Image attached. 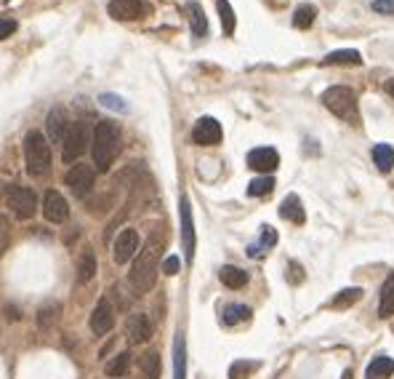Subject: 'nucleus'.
<instances>
[{
    "label": "nucleus",
    "mask_w": 394,
    "mask_h": 379,
    "mask_svg": "<svg viewBox=\"0 0 394 379\" xmlns=\"http://www.w3.org/2000/svg\"><path fill=\"white\" fill-rule=\"evenodd\" d=\"M125 334H128V342L131 345H144L152 337V321L147 318L144 312H136L128 318V326H125Z\"/></svg>",
    "instance_id": "obj_15"
},
{
    "label": "nucleus",
    "mask_w": 394,
    "mask_h": 379,
    "mask_svg": "<svg viewBox=\"0 0 394 379\" xmlns=\"http://www.w3.org/2000/svg\"><path fill=\"white\" fill-rule=\"evenodd\" d=\"M56 315H59V305H46V307H40V312H38V324L43 326V328H48V326H53Z\"/></svg>",
    "instance_id": "obj_34"
},
{
    "label": "nucleus",
    "mask_w": 394,
    "mask_h": 379,
    "mask_svg": "<svg viewBox=\"0 0 394 379\" xmlns=\"http://www.w3.org/2000/svg\"><path fill=\"white\" fill-rule=\"evenodd\" d=\"M25 161L32 176H43L51 168V147L43 131H29L25 136Z\"/></svg>",
    "instance_id": "obj_3"
},
{
    "label": "nucleus",
    "mask_w": 394,
    "mask_h": 379,
    "mask_svg": "<svg viewBox=\"0 0 394 379\" xmlns=\"http://www.w3.org/2000/svg\"><path fill=\"white\" fill-rule=\"evenodd\" d=\"M99 102H102V105H104V107H109V109H118V112H125V102H123V99H120L118 94H102L99 96Z\"/></svg>",
    "instance_id": "obj_35"
},
{
    "label": "nucleus",
    "mask_w": 394,
    "mask_h": 379,
    "mask_svg": "<svg viewBox=\"0 0 394 379\" xmlns=\"http://www.w3.org/2000/svg\"><path fill=\"white\" fill-rule=\"evenodd\" d=\"M379 315L381 318H392L394 315V272L386 275L381 286V302H379Z\"/></svg>",
    "instance_id": "obj_20"
},
{
    "label": "nucleus",
    "mask_w": 394,
    "mask_h": 379,
    "mask_svg": "<svg viewBox=\"0 0 394 379\" xmlns=\"http://www.w3.org/2000/svg\"><path fill=\"white\" fill-rule=\"evenodd\" d=\"M93 179H96V171H93L91 166H86V163H75V166H72V168L64 174V185L72 190L78 198H86L93 187Z\"/></svg>",
    "instance_id": "obj_7"
},
{
    "label": "nucleus",
    "mask_w": 394,
    "mask_h": 379,
    "mask_svg": "<svg viewBox=\"0 0 394 379\" xmlns=\"http://www.w3.org/2000/svg\"><path fill=\"white\" fill-rule=\"evenodd\" d=\"M341 379H355V377H352V368H346V371L341 374Z\"/></svg>",
    "instance_id": "obj_43"
},
{
    "label": "nucleus",
    "mask_w": 394,
    "mask_h": 379,
    "mask_svg": "<svg viewBox=\"0 0 394 379\" xmlns=\"http://www.w3.org/2000/svg\"><path fill=\"white\" fill-rule=\"evenodd\" d=\"M173 379H186V342L182 334L173 342Z\"/></svg>",
    "instance_id": "obj_21"
},
{
    "label": "nucleus",
    "mask_w": 394,
    "mask_h": 379,
    "mask_svg": "<svg viewBox=\"0 0 394 379\" xmlns=\"http://www.w3.org/2000/svg\"><path fill=\"white\" fill-rule=\"evenodd\" d=\"M179 217H182V248H184V257L186 262H192L195 257V219H192V204L189 198L182 195L179 201Z\"/></svg>",
    "instance_id": "obj_8"
},
{
    "label": "nucleus",
    "mask_w": 394,
    "mask_h": 379,
    "mask_svg": "<svg viewBox=\"0 0 394 379\" xmlns=\"http://www.w3.org/2000/svg\"><path fill=\"white\" fill-rule=\"evenodd\" d=\"M6 204H8V208H11L19 219H29L38 211V198H35V192L29 187H25V185H11V187H8V195H6Z\"/></svg>",
    "instance_id": "obj_6"
},
{
    "label": "nucleus",
    "mask_w": 394,
    "mask_h": 379,
    "mask_svg": "<svg viewBox=\"0 0 394 379\" xmlns=\"http://www.w3.org/2000/svg\"><path fill=\"white\" fill-rule=\"evenodd\" d=\"M216 6H219V14H222L224 35H232L235 32V11H232L229 0H216Z\"/></svg>",
    "instance_id": "obj_33"
},
{
    "label": "nucleus",
    "mask_w": 394,
    "mask_h": 379,
    "mask_svg": "<svg viewBox=\"0 0 394 379\" xmlns=\"http://www.w3.org/2000/svg\"><path fill=\"white\" fill-rule=\"evenodd\" d=\"M91 152H93V166L99 171H107L112 161L118 158L120 152V126L112 121L96 123L91 139Z\"/></svg>",
    "instance_id": "obj_1"
},
{
    "label": "nucleus",
    "mask_w": 394,
    "mask_h": 379,
    "mask_svg": "<svg viewBox=\"0 0 394 379\" xmlns=\"http://www.w3.org/2000/svg\"><path fill=\"white\" fill-rule=\"evenodd\" d=\"M219 278H222V284L226 288H243V286L248 284V272L235 267V265H224L222 272H219Z\"/></svg>",
    "instance_id": "obj_22"
},
{
    "label": "nucleus",
    "mask_w": 394,
    "mask_h": 379,
    "mask_svg": "<svg viewBox=\"0 0 394 379\" xmlns=\"http://www.w3.org/2000/svg\"><path fill=\"white\" fill-rule=\"evenodd\" d=\"M248 166L253 171H261L266 176L280 166V155H277L275 147H256L248 152Z\"/></svg>",
    "instance_id": "obj_12"
},
{
    "label": "nucleus",
    "mask_w": 394,
    "mask_h": 379,
    "mask_svg": "<svg viewBox=\"0 0 394 379\" xmlns=\"http://www.w3.org/2000/svg\"><path fill=\"white\" fill-rule=\"evenodd\" d=\"M383 88H386V94L394 96V78H389V81L383 83Z\"/></svg>",
    "instance_id": "obj_42"
},
{
    "label": "nucleus",
    "mask_w": 394,
    "mask_h": 379,
    "mask_svg": "<svg viewBox=\"0 0 394 379\" xmlns=\"http://www.w3.org/2000/svg\"><path fill=\"white\" fill-rule=\"evenodd\" d=\"M322 105L333 115H339L341 121L357 123V118H360L357 115V94L346 86H330L328 91H322Z\"/></svg>",
    "instance_id": "obj_4"
},
{
    "label": "nucleus",
    "mask_w": 394,
    "mask_h": 379,
    "mask_svg": "<svg viewBox=\"0 0 394 379\" xmlns=\"http://www.w3.org/2000/svg\"><path fill=\"white\" fill-rule=\"evenodd\" d=\"M86 145H88V128L86 123H69L64 139H62V161L64 163H75L86 152Z\"/></svg>",
    "instance_id": "obj_5"
},
{
    "label": "nucleus",
    "mask_w": 394,
    "mask_h": 379,
    "mask_svg": "<svg viewBox=\"0 0 394 379\" xmlns=\"http://www.w3.org/2000/svg\"><path fill=\"white\" fill-rule=\"evenodd\" d=\"M362 299V288H344V291H339L336 297H333V302H330V307L333 310H346V307H352L355 302H360Z\"/></svg>",
    "instance_id": "obj_28"
},
{
    "label": "nucleus",
    "mask_w": 394,
    "mask_h": 379,
    "mask_svg": "<svg viewBox=\"0 0 394 379\" xmlns=\"http://www.w3.org/2000/svg\"><path fill=\"white\" fill-rule=\"evenodd\" d=\"M317 19V6L315 3H301L296 11H293V27L296 29H309Z\"/></svg>",
    "instance_id": "obj_23"
},
{
    "label": "nucleus",
    "mask_w": 394,
    "mask_h": 379,
    "mask_svg": "<svg viewBox=\"0 0 394 379\" xmlns=\"http://www.w3.org/2000/svg\"><path fill=\"white\" fill-rule=\"evenodd\" d=\"M115 262L118 265H125L128 259H133L139 254V232L131 230V227H125V230L118 235V241H115Z\"/></svg>",
    "instance_id": "obj_13"
},
{
    "label": "nucleus",
    "mask_w": 394,
    "mask_h": 379,
    "mask_svg": "<svg viewBox=\"0 0 394 379\" xmlns=\"http://www.w3.org/2000/svg\"><path fill=\"white\" fill-rule=\"evenodd\" d=\"M222 315L226 326H237L250 318V307H245V305H226Z\"/></svg>",
    "instance_id": "obj_31"
},
{
    "label": "nucleus",
    "mask_w": 394,
    "mask_h": 379,
    "mask_svg": "<svg viewBox=\"0 0 394 379\" xmlns=\"http://www.w3.org/2000/svg\"><path fill=\"white\" fill-rule=\"evenodd\" d=\"M275 190V179L272 176H259V179H253L248 185V195L250 198H264V195H269Z\"/></svg>",
    "instance_id": "obj_32"
},
{
    "label": "nucleus",
    "mask_w": 394,
    "mask_h": 379,
    "mask_svg": "<svg viewBox=\"0 0 394 379\" xmlns=\"http://www.w3.org/2000/svg\"><path fill=\"white\" fill-rule=\"evenodd\" d=\"M93 275H96V257L91 248H86L78 259V284H88Z\"/></svg>",
    "instance_id": "obj_25"
},
{
    "label": "nucleus",
    "mask_w": 394,
    "mask_h": 379,
    "mask_svg": "<svg viewBox=\"0 0 394 379\" xmlns=\"http://www.w3.org/2000/svg\"><path fill=\"white\" fill-rule=\"evenodd\" d=\"M222 123L216 121V118H200L195 123V128H192V142L200 145V147H213V145H219L222 142Z\"/></svg>",
    "instance_id": "obj_9"
},
{
    "label": "nucleus",
    "mask_w": 394,
    "mask_h": 379,
    "mask_svg": "<svg viewBox=\"0 0 394 379\" xmlns=\"http://www.w3.org/2000/svg\"><path fill=\"white\" fill-rule=\"evenodd\" d=\"M253 368H259V364H235V366H232V371H229V377L240 379V374H243V371L248 374V371H253Z\"/></svg>",
    "instance_id": "obj_39"
},
{
    "label": "nucleus",
    "mask_w": 394,
    "mask_h": 379,
    "mask_svg": "<svg viewBox=\"0 0 394 379\" xmlns=\"http://www.w3.org/2000/svg\"><path fill=\"white\" fill-rule=\"evenodd\" d=\"M131 368V355L128 352H120L115 358H109V364L104 366L107 377H125Z\"/></svg>",
    "instance_id": "obj_29"
},
{
    "label": "nucleus",
    "mask_w": 394,
    "mask_h": 379,
    "mask_svg": "<svg viewBox=\"0 0 394 379\" xmlns=\"http://www.w3.org/2000/svg\"><path fill=\"white\" fill-rule=\"evenodd\" d=\"M277 244V230L275 227H269V225H264L261 227V244H253L248 248V257L253 259H261L266 254V248H272Z\"/></svg>",
    "instance_id": "obj_24"
},
{
    "label": "nucleus",
    "mask_w": 394,
    "mask_h": 379,
    "mask_svg": "<svg viewBox=\"0 0 394 379\" xmlns=\"http://www.w3.org/2000/svg\"><path fill=\"white\" fill-rule=\"evenodd\" d=\"M107 11H109V16L120 19V22H128V19H142V16H147L149 6H147V0H109L107 3Z\"/></svg>",
    "instance_id": "obj_10"
},
{
    "label": "nucleus",
    "mask_w": 394,
    "mask_h": 379,
    "mask_svg": "<svg viewBox=\"0 0 394 379\" xmlns=\"http://www.w3.org/2000/svg\"><path fill=\"white\" fill-rule=\"evenodd\" d=\"M288 270H290V275H288V281H290V284H301V281H304V270H301V265H299V262H290V265H288Z\"/></svg>",
    "instance_id": "obj_38"
},
{
    "label": "nucleus",
    "mask_w": 394,
    "mask_h": 379,
    "mask_svg": "<svg viewBox=\"0 0 394 379\" xmlns=\"http://www.w3.org/2000/svg\"><path fill=\"white\" fill-rule=\"evenodd\" d=\"M280 217L293 222V225H304L306 222V211H304V204L299 195H288L283 206H280Z\"/></svg>",
    "instance_id": "obj_17"
},
{
    "label": "nucleus",
    "mask_w": 394,
    "mask_h": 379,
    "mask_svg": "<svg viewBox=\"0 0 394 379\" xmlns=\"http://www.w3.org/2000/svg\"><path fill=\"white\" fill-rule=\"evenodd\" d=\"M0 192H3V185H0Z\"/></svg>",
    "instance_id": "obj_44"
},
{
    "label": "nucleus",
    "mask_w": 394,
    "mask_h": 379,
    "mask_svg": "<svg viewBox=\"0 0 394 379\" xmlns=\"http://www.w3.org/2000/svg\"><path fill=\"white\" fill-rule=\"evenodd\" d=\"M184 11L189 14V27H192V35L195 38H205L208 35V19H205V11L200 3H186Z\"/></svg>",
    "instance_id": "obj_18"
},
{
    "label": "nucleus",
    "mask_w": 394,
    "mask_h": 379,
    "mask_svg": "<svg viewBox=\"0 0 394 379\" xmlns=\"http://www.w3.org/2000/svg\"><path fill=\"white\" fill-rule=\"evenodd\" d=\"M155 278H158V244L152 241V244H147L144 251H139L128 281L136 294H147L155 286Z\"/></svg>",
    "instance_id": "obj_2"
},
{
    "label": "nucleus",
    "mask_w": 394,
    "mask_h": 379,
    "mask_svg": "<svg viewBox=\"0 0 394 379\" xmlns=\"http://www.w3.org/2000/svg\"><path fill=\"white\" fill-rule=\"evenodd\" d=\"M373 11H376V14L394 16V0H373Z\"/></svg>",
    "instance_id": "obj_37"
},
{
    "label": "nucleus",
    "mask_w": 394,
    "mask_h": 379,
    "mask_svg": "<svg viewBox=\"0 0 394 379\" xmlns=\"http://www.w3.org/2000/svg\"><path fill=\"white\" fill-rule=\"evenodd\" d=\"M322 65H362V56L355 48H341V51H330Z\"/></svg>",
    "instance_id": "obj_26"
},
{
    "label": "nucleus",
    "mask_w": 394,
    "mask_h": 379,
    "mask_svg": "<svg viewBox=\"0 0 394 379\" xmlns=\"http://www.w3.org/2000/svg\"><path fill=\"white\" fill-rule=\"evenodd\" d=\"M139 368L144 371L147 379H160V371H163V364H160V355L155 350L144 352L142 358H139Z\"/></svg>",
    "instance_id": "obj_27"
},
{
    "label": "nucleus",
    "mask_w": 394,
    "mask_h": 379,
    "mask_svg": "<svg viewBox=\"0 0 394 379\" xmlns=\"http://www.w3.org/2000/svg\"><path fill=\"white\" fill-rule=\"evenodd\" d=\"M16 22L13 19H8V16H0V41H6V38H11L13 32H16Z\"/></svg>",
    "instance_id": "obj_36"
},
{
    "label": "nucleus",
    "mask_w": 394,
    "mask_h": 379,
    "mask_svg": "<svg viewBox=\"0 0 394 379\" xmlns=\"http://www.w3.org/2000/svg\"><path fill=\"white\" fill-rule=\"evenodd\" d=\"M67 128H69V123H67V112L62 107H53L48 112V118H46V131H48V139L51 142H62L67 134Z\"/></svg>",
    "instance_id": "obj_16"
},
{
    "label": "nucleus",
    "mask_w": 394,
    "mask_h": 379,
    "mask_svg": "<svg viewBox=\"0 0 394 379\" xmlns=\"http://www.w3.org/2000/svg\"><path fill=\"white\" fill-rule=\"evenodd\" d=\"M394 374V358L389 355H376L365 368V379H389Z\"/></svg>",
    "instance_id": "obj_19"
},
{
    "label": "nucleus",
    "mask_w": 394,
    "mask_h": 379,
    "mask_svg": "<svg viewBox=\"0 0 394 379\" xmlns=\"http://www.w3.org/2000/svg\"><path fill=\"white\" fill-rule=\"evenodd\" d=\"M179 265H182L179 257H168L163 262V272H165V275H176V272H179Z\"/></svg>",
    "instance_id": "obj_40"
},
{
    "label": "nucleus",
    "mask_w": 394,
    "mask_h": 379,
    "mask_svg": "<svg viewBox=\"0 0 394 379\" xmlns=\"http://www.w3.org/2000/svg\"><path fill=\"white\" fill-rule=\"evenodd\" d=\"M6 244H8V219L0 217V254H3Z\"/></svg>",
    "instance_id": "obj_41"
},
{
    "label": "nucleus",
    "mask_w": 394,
    "mask_h": 379,
    "mask_svg": "<svg viewBox=\"0 0 394 379\" xmlns=\"http://www.w3.org/2000/svg\"><path fill=\"white\" fill-rule=\"evenodd\" d=\"M112 326H115L112 305H109L107 299H99V305H96L91 312V331L93 334H99V337H104V334L112 331Z\"/></svg>",
    "instance_id": "obj_14"
},
{
    "label": "nucleus",
    "mask_w": 394,
    "mask_h": 379,
    "mask_svg": "<svg viewBox=\"0 0 394 379\" xmlns=\"http://www.w3.org/2000/svg\"><path fill=\"white\" fill-rule=\"evenodd\" d=\"M43 217L48 219V222H53V225H62L69 217V206H67L62 192H56V190L46 192V198H43Z\"/></svg>",
    "instance_id": "obj_11"
},
{
    "label": "nucleus",
    "mask_w": 394,
    "mask_h": 379,
    "mask_svg": "<svg viewBox=\"0 0 394 379\" xmlns=\"http://www.w3.org/2000/svg\"><path fill=\"white\" fill-rule=\"evenodd\" d=\"M373 163L381 168V171H389L394 166V147L392 145H373Z\"/></svg>",
    "instance_id": "obj_30"
}]
</instances>
